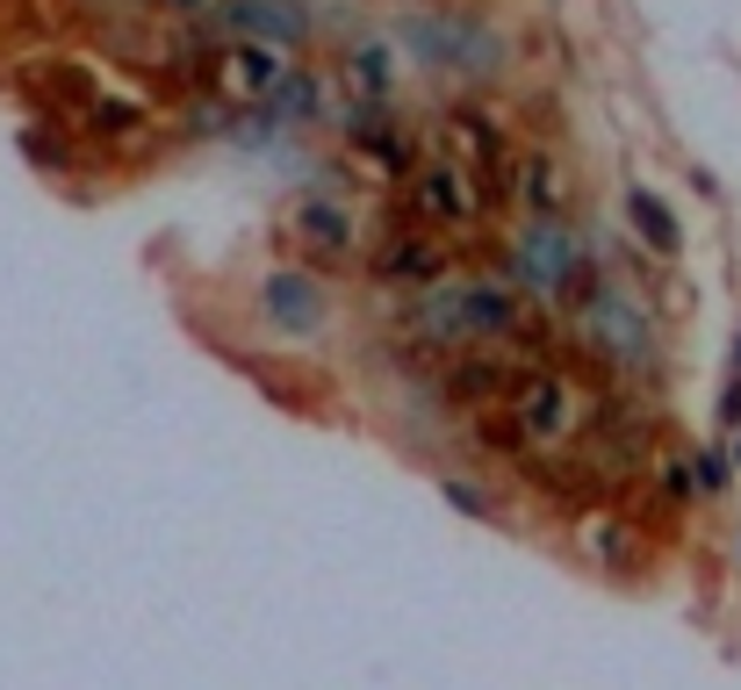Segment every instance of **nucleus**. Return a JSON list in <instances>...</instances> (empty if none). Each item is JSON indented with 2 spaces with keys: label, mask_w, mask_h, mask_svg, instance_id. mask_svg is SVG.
<instances>
[{
  "label": "nucleus",
  "mask_w": 741,
  "mask_h": 690,
  "mask_svg": "<svg viewBox=\"0 0 741 690\" xmlns=\"http://www.w3.org/2000/svg\"><path fill=\"white\" fill-rule=\"evenodd\" d=\"M324 281L317 273H267L260 281V317L281 331V339H310V331H324Z\"/></svg>",
  "instance_id": "423d86ee"
},
{
  "label": "nucleus",
  "mask_w": 741,
  "mask_h": 690,
  "mask_svg": "<svg viewBox=\"0 0 741 690\" xmlns=\"http://www.w3.org/2000/svg\"><path fill=\"white\" fill-rule=\"evenodd\" d=\"M728 482V453H699V489H720Z\"/></svg>",
  "instance_id": "f3484780"
},
{
  "label": "nucleus",
  "mask_w": 741,
  "mask_h": 690,
  "mask_svg": "<svg viewBox=\"0 0 741 690\" xmlns=\"http://www.w3.org/2000/svg\"><path fill=\"white\" fill-rule=\"evenodd\" d=\"M447 497H453V503H461V511H475V518H490V511H497V503H490V497H482V489H475V482H461V474H447Z\"/></svg>",
  "instance_id": "2eb2a0df"
},
{
  "label": "nucleus",
  "mask_w": 741,
  "mask_h": 690,
  "mask_svg": "<svg viewBox=\"0 0 741 690\" xmlns=\"http://www.w3.org/2000/svg\"><path fill=\"white\" fill-rule=\"evenodd\" d=\"M223 37H267V43H302L310 37V14L296 8V0H223L217 22Z\"/></svg>",
  "instance_id": "6e6552de"
},
{
  "label": "nucleus",
  "mask_w": 741,
  "mask_h": 690,
  "mask_svg": "<svg viewBox=\"0 0 741 690\" xmlns=\"http://www.w3.org/2000/svg\"><path fill=\"white\" fill-rule=\"evenodd\" d=\"M577 547L598 561L604 576H627V569H633V547H641V540H633V526H627L619 511H598V518H583V526H577Z\"/></svg>",
  "instance_id": "9b49d317"
},
{
  "label": "nucleus",
  "mask_w": 741,
  "mask_h": 690,
  "mask_svg": "<svg viewBox=\"0 0 741 690\" xmlns=\"http://www.w3.org/2000/svg\"><path fill=\"white\" fill-rule=\"evenodd\" d=\"M317 109H324V80H317V72H302V66H289V80L260 101V116L238 122V130H310Z\"/></svg>",
  "instance_id": "9d476101"
},
{
  "label": "nucleus",
  "mask_w": 741,
  "mask_h": 690,
  "mask_svg": "<svg viewBox=\"0 0 741 690\" xmlns=\"http://www.w3.org/2000/svg\"><path fill=\"white\" fill-rule=\"evenodd\" d=\"M360 209L346 202V194H310V202L289 217V244L302 259H317V267H339V259L360 252Z\"/></svg>",
  "instance_id": "20e7f679"
},
{
  "label": "nucleus",
  "mask_w": 741,
  "mask_h": 690,
  "mask_svg": "<svg viewBox=\"0 0 741 690\" xmlns=\"http://www.w3.org/2000/svg\"><path fill=\"white\" fill-rule=\"evenodd\" d=\"M482 209H490V188L475 180L468 159H432V166H418V173L403 180V217H411L418 230L468 238V230L482 223Z\"/></svg>",
  "instance_id": "7ed1b4c3"
},
{
  "label": "nucleus",
  "mask_w": 741,
  "mask_h": 690,
  "mask_svg": "<svg viewBox=\"0 0 741 690\" xmlns=\"http://www.w3.org/2000/svg\"><path fill=\"white\" fill-rule=\"evenodd\" d=\"M166 14H188V22H217V8L223 0H159Z\"/></svg>",
  "instance_id": "dca6fc26"
},
{
  "label": "nucleus",
  "mask_w": 741,
  "mask_h": 690,
  "mask_svg": "<svg viewBox=\"0 0 741 690\" xmlns=\"http://www.w3.org/2000/svg\"><path fill=\"white\" fill-rule=\"evenodd\" d=\"M734 468H741V453H734Z\"/></svg>",
  "instance_id": "a211bd4d"
},
{
  "label": "nucleus",
  "mask_w": 741,
  "mask_h": 690,
  "mask_svg": "<svg viewBox=\"0 0 741 690\" xmlns=\"http://www.w3.org/2000/svg\"><path fill=\"white\" fill-rule=\"evenodd\" d=\"M138 122H144V109H138V101H123V94H101L94 109H87V130H94V137H138Z\"/></svg>",
  "instance_id": "4468645a"
},
{
  "label": "nucleus",
  "mask_w": 741,
  "mask_h": 690,
  "mask_svg": "<svg viewBox=\"0 0 741 690\" xmlns=\"http://www.w3.org/2000/svg\"><path fill=\"white\" fill-rule=\"evenodd\" d=\"M447 273H453V252L418 223L389 230L382 252H374V281L382 288H432V281H447Z\"/></svg>",
  "instance_id": "39448f33"
},
{
  "label": "nucleus",
  "mask_w": 741,
  "mask_h": 690,
  "mask_svg": "<svg viewBox=\"0 0 741 690\" xmlns=\"http://www.w3.org/2000/svg\"><path fill=\"white\" fill-rule=\"evenodd\" d=\"M604 396L583 389L577 374H562V367H519V381H511L504 396V418L519 424V439L533 453H569L583 432H598L604 424Z\"/></svg>",
  "instance_id": "f257e3e1"
},
{
  "label": "nucleus",
  "mask_w": 741,
  "mask_h": 690,
  "mask_svg": "<svg viewBox=\"0 0 741 690\" xmlns=\"http://www.w3.org/2000/svg\"><path fill=\"white\" fill-rule=\"evenodd\" d=\"M511 194H519L533 217H569L577 180H569V166L554 159V151H519V159H511Z\"/></svg>",
  "instance_id": "1a4fd4ad"
},
{
  "label": "nucleus",
  "mask_w": 741,
  "mask_h": 690,
  "mask_svg": "<svg viewBox=\"0 0 741 690\" xmlns=\"http://www.w3.org/2000/svg\"><path fill=\"white\" fill-rule=\"evenodd\" d=\"M346 72H353V87H360V94H374V101L397 94V51H389L382 37L353 43V51H346Z\"/></svg>",
  "instance_id": "ddd939ff"
},
{
  "label": "nucleus",
  "mask_w": 741,
  "mask_h": 690,
  "mask_svg": "<svg viewBox=\"0 0 741 690\" xmlns=\"http://www.w3.org/2000/svg\"><path fill=\"white\" fill-rule=\"evenodd\" d=\"M583 259L591 244L569 230V217H525V230L504 244V281L525 288L533 302H569V296H591L583 288Z\"/></svg>",
  "instance_id": "f03ea898"
},
{
  "label": "nucleus",
  "mask_w": 741,
  "mask_h": 690,
  "mask_svg": "<svg viewBox=\"0 0 741 690\" xmlns=\"http://www.w3.org/2000/svg\"><path fill=\"white\" fill-rule=\"evenodd\" d=\"M627 223H633V238H641L655 259H677V252H684V230H677V217H670V209H662L648 188L627 194Z\"/></svg>",
  "instance_id": "f8f14e48"
},
{
  "label": "nucleus",
  "mask_w": 741,
  "mask_h": 690,
  "mask_svg": "<svg viewBox=\"0 0 741 690\" xmlns=\"http://www.w3.org/2000/svg\"><path fill=\"white\" fill-rule=\"evenodd\" d=\"M217 80L231 87V101H252V109H260V101L289 80V58H281V43H267V37H231L223 43Z\"/></svg>",
  "instance_id": "0eeeda50"
}]
</instances>
